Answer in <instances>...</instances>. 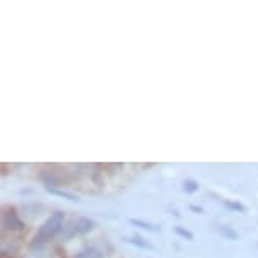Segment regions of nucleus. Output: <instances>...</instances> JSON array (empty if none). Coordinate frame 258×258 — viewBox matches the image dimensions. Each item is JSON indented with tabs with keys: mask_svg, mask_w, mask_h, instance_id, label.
<instances>
[{
	"mask_svg": "<svg viewBox=\"0 0 258 258\" xmlns=\"http://www.w3.org/2000/svg\"><path fill=\"white\" fill-rule=\"evenodd\" d=\"M62 223H64V213L57 211V213L52 214L49 220L41 226V230H39L37 236H36V241H34V246L44 245L46 241H49L51 238H54L56 233L61 230Z\"/></svg>",
	"mask_w": 258,
	"mask_h": 258,
	"instance_id": "1",
	"label": "nucleus"
},
{
	"mask_svg": "<svg viewBox=\"0 0 258 258\" xmlns=\"http://www.w3.org/2000/svg\"><path fill=\"white\" fill-rule=\"evenodd\" d=\"M4 226L11 228V230H22L24 223L19 220V216L14 211H9L4 214Z\"/></svg>",
	"mask_w": 258,
	"mask_h": 258,
	"instance_id": "2",
	"label": "nucleus"
},
{
	"mask_svg": "<svg viewBox=\"0 0 258 258\" xmlns=\"http://www.w3.org/2000/svg\"><path fill=\"white\" fill-rule=\"evenodd\" d=\"M76 225H78V231H80V233H88V231L93 230L95 223L91 220H88V218H80Z\"/></svg>",
	"mask_w": 258,
	"mask_h": 258,
	"instance_id": "3",
	"label": "nucleus"
},
{
	"mask_svg": "<svg viewBox=\"0 0 258 258\" xmlns=\"http://www.w3.org/2000/svg\"><path fill=\"white\" fill-rule=\"evenodd\" d=\"M103 255H101V253L96 250V248H85V250H83L80 255H78L76 258H101Z\"/></svg>",
	"mask_w": 258,
	"mask_h": 258,
	"instance_id": "4",
	"label": "nucleus"
},
{
	"mask_svg": "<svg viewBox=\"0 0 258 258\" xmlns=\"http://www.w3.org/2000/svg\"><path fill=\"white\" fill-rule=\"evenodd\" d=\"M225 206H226V208H230V209H233V211H240V213H245V211H246V208L243 206V204H240V203L225 201Z\"/></svg>",
	"mask_w": 258,
	"mask_h": 258,
	"instance_id": "5",
	"label": "nucleus"
},
{
	"mask_svg": "<svg viewBox=\"0 0 258 258\" xmlns=\"http://www.w3.org/2000/svg\"><path fill=\"white\" fill-rule=\"evenodd\" d=\"M220 231H221V235L223 236H226V238H230V240H238V233L236 231H233L231 228H220Z\"/></svg>",
	"mask_w": 258,
	"mask_h": 258,
	"instance_id": "6",
	"label": "nucleus"
},
{
	"mask_svg": "<svg viewBox=\"0 0 258 258\" xmlns=\"http://www.w3.org/2000/svg\"><path fill=\"white\" fill-rule=\"evenodd\" d=\"M47 191H49L51 194H57V196H61V198H66V199H70V201H78V198H76V196H73V194H70V192L56 191V189H51V187H47Z\"/></svg>",
	"mask_w": 258,
	"mask_h": 258,
	"instance_id": "7",
	"label": "nucleus"
},
{
	"mask_svg": "<svg viewBox=\"0 0 258 258\" xmlns=\"http://www.w3.org/2000/svg\"><path fill=\"white\" fill-rule=\"evenodd\" d=\"M130 243H134V245H137V246H140V248H149V250H152V245L150 243H147V241H142V238H139V236H135V238H132V240H128Z\"/></svg>",
	"mask_w": 258,
	"mask_h": 258,
	"instance_id": "8",
	"label": "nucleus"
},
{
	"mask_svg": "<svg viewBox=\"0 0 258 258\" xmlns=\"http://www.w3.org/2000/svg\"><path fill=\"white\" fill-rule=\"evenodd\" d=\"M199 189V184L196 181H186L184 182V191L186 192H196Z\"/></svg>",
	"mask_w": 258,
	"mask_h": 258,
	"instance_id": "9",
	"label": "nucleus"
},
{
	"mask_svg": "<svg viewBox=\"0 0 258 258\" xmlns=\"http://www.w3.org/2000/svg\"><path fill=\"white\" fill-rule=\"evenodd\" d=\"M132 225H137L140 228H145V230H154V226H150L149 223H144V221H139V220H130Z\"/></svg>",
	"mask_w": 258,
	"mask_h": 258,
	"instance_id": "10",
	"label": "nucleus"
},
{
	"mask_svg": "<svg viewBox=\"0 0 258 258\" xmlns=\"http://www.w3.org/2000/svg\"><path fill=\"white\" fill-rule=\"evenodd\" d=\"M176 233L177 235H181L184 238H187V240H192V233H189L186 230H182V228H176Z\"/></svg>",
	"mask_w": 258,
	"mask_h": 258,
	"instance_id": "11",
	"label": "nucleus"
},
{
	"mask_svg": "<svg viewBox=\"0 0 258 258\" xmlns=\"http://www.w3.org/2000/svg\"><path fill=\"white\" fill-rule=\"evenodd\" d=\"M191 209H192V211H198V213H201V211H203L201 208H196V206H191Z\"/></svg>",
	"mask_w": 258,
	"mask_h": 258,
	"instance_id": "12",
	"label": "nucleus"
}]
</instances>
